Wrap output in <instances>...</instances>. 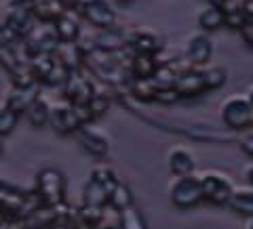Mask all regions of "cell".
<instances>
[{
  "label": "cell",
  "instance_id": "obj_1",
  "mask_svg": "<svg viewBox=\"0 0 253 229\" xmlns=\"http://www.w3.org/2000/svg\"><path fill=\"white\" fill-rule=\"evenodd\" d=\"M169 200L175 208H194L203 202V183L201 177L184 175L175 177V181L169 187Z\"/></svg>",
  "mask_w": 253,
  "mask_h": 229
},
{
  "label": "cell",
  "instance_id": "obj_2",
  "mask_svg": "<svg viewBox=\"0 0 253 229\" xmlns=\"http://www.w3.org/2000/svg\"><path fill=\"white\" fill-rule=\"evenodd\" d=\"M221 122L228 131H245L249 129L253 122V107L249 103L247 95H232L226 99V103L221 105Z\"/></svg>",
  "mask_w": 253,
  "mask_h": 229
},
{
  "label": "cell",
  "instance_id": "obj_3",
  "mask_svg": "<svg viewBox=\"0 0 253 229\" xmlns=\"http://www.w3.org/2000/svg\"><path fill=\"white\" fill-rule=\"evenodd\" d=\"M36 194L46 206H59L66 200V177L57 168H44L36 177Z\"/></svg>",
  "mask_w": 253,
  "mask_h": 229
},
{
  "label": "cell",
  "instance_id": "obj_4",
  "mask_svg": "<svg viewBox=\"0 0 253 229\" xmlns=\"http://www.w3.org/2000/svg\"><path fill=\"white\" fill-rule=\"evenodd\" d=\"M59 36L57 30H55V23L51 26L49 21H42V26H34L30 34L23 38V46L30 57L34 55H53L55 51L59 49Z\"/></svg>",
  "mask_w": 253,
  "mask_h": 229
},
{
  "label": "cell",
  "instance_id": "obj_5",
  "mask_svg": "<svg viewBox=\"0 0 253 229\" xmlns=\"http://www.w3.org/2000/svg\"><path fill=\"white\" fill-rule=\"evenodd\" d=\"M203 183V200H207L215 206H228V200L232 196V181L221 172H205L201 177Z\"/></svg>",
  "mask_w": 253,
  "mask_h": 229
},
{
  "label": "cell",
  "instance_id": "obj_6",
  "mask_svg": "<svg viewBox=\"0 0 253 229\" xmlns=\"http://www.w3.org/2000/svg\"><path fill=\"white\" fill-rule=\"evenodd\" d=\"M81 15L95 28H114L116 23V11L112 9V4L108 0H81L78 4Z\"/></svg>",
  "mask_w": 253,
  "mask_h": 229
},
{
  "label": "cell",
  "instance_id": "obj_7",
  "mask_svg": "<svg viewBox=\"0 0 253 229\" xmlns=\"http://www.w3.org/2000/svg\"><path fill=\"white\" fill-rule=\"evenodd\" d=\"M4 23L13 30V34L17 38H26L34 28V11L28 4H13L6 11Z\"/></svg>",
  "mask_w": 253,
  "mask_h": 229
},
{
  "label": "cell",
  "instance_id": "obj_8",
  "mask_svg": "<svg viewBox=\"0 0 253 229\" xmlns=\"http://www.w3.org/2000/svg\"><path fill=\"white\" fill-rule=\"evenodd\" d=\"M63 89H66V97L72 101V105H84L89 103L91 97H93V84L86 80V78L76 72V69H70L68 74V80L63 84Z\"/></svg>",
  "mask_w": 253,
  "mask_h": 229
},
{
  "label": "cell",
  "instance_id": "obj_9",
  "mask_svg": "<svg viewBox=\"0 0 253 229\" xmlns=\"http://www.w3.org/2000/svg\"><path fill=\"white\" fill-rule=\"evenodd\" d=\"M38 93H41L38 80L30 82V84H15V89L9 93V97H6V105L15 109L17 114L28 112V107L38 99Z\"/></svg>",
  "mask_w": 253,
  "mask_h": 229
},
{
  "label": "cell",
  "instance_id": "obj_10",
  "mask_svg": "<svg viewBox=\"0 0 253 229\" xmlns=\"http://www.w3.org/2000/svg\"><path fill=\"white\" fill-rule=\"evenodd\" d=\"M175 91L179 93V97H196L205 93L207 84H205L203 69H181L175 80Z\"/></svg>",
  "mask_w": 253,
  "mask_h": 229
},
{
  "label": "cell",
  "instance_id": "obj_11",
  "mask_svg": "<svg viewBox=\"0 0 253 229\" xmlns=\"http://www.w3.org/2000/svg\"><path fill=\"white\" fill-rule=\"evenodd\" d=\"M49 122L55 131L59 132H76L83 126L81 118L76 116L74 105H55L51 107V118Z\"/></svg>",
  "mask_w": 253,
  "mask_h": 229
},
{
  "label": "cell",
  "instance_id": "obj_12",
  "mask_svg": "<svg viewBox=\"0 0 253 229\" xmlns=\"http://www.w3.org/2000/svg\"><path fill=\"white\" fill-rule=\"evenodd\" d=\"M213 55V42L207 34H194L186 44V57L194 65H205Z\"/></svg>",
  "mask_w": 253,
  "mask_h": 229
},
{
  "label": "cell",
  "instance_id": "obj_13",
  "mask_svg": "<svg viewBox=\"0 0 253 229\" xmlns=\"http://www.w3.org/2000/svg\"><path fill=\"white\" fill-rule=\"evenodd\" d=\"M126 44L131 46L135 53H148V55H156L163 49V38L156 32L150 30H137L126 38Z\"/></svg>",
  "mask_w": 253,
  "mask_h": 229
},
{
  "label": "cell",
  "instance_id": "obj_14",
  "mask_svg": "<svg viewBox=\"0 0 253 229\" xmlns=\"http://www.w3.org/2000/svg\"><path fill=\"white\" fill-rule=\"evenodd\" d=\"M78 141H81V145L89 152L91 156L95 158H106L108 156V139L101 135L99 131H95V129H78Z\"/></svg>",
  "mask_w": 253,
  "mask_h": 229
},
{
  "label": "cell",
  "instance_id": "obj_15",
  "mask_svg": "<svg viewBox=\"0 0 253 229\" xmlns=\"http://www.w3.org/2000/svg\"><path fill=\"white\" fill-rule=\"evenodd\" d=\"M169 172L173 177H184V175H192L194 172V156L188 152L186 147H173L169 152Z\"/></svg>",
  "mask_w": 253,
  "mask_h": 229
},
{
  "label": "cell",
  "instance_id": "obj_16",
  "mask_svg": "<svg viewBox=\"0 0 253 229\" xmlns=\"http://www.w3.org/2000/svg\"><path fill=\"white\" fill-rule=\"evenodd\" d=\"M228 206H230L236 215L241 217H253V187H234L232 196L228 200Z\"/></svg>",
  "mask_w": 253,
  "mask_h": 229
},
{
  "label": "cell",
  "instance_id": "obj_17",
  "mask_svg": "<svg viewBox=\"0 0 253 229\" xmlns=\"http://www.w3.org/2000/svg\"><path fill=\"white\" fill-rule=\"evenodd\" d=\"M93 42H95V49L108 51V53H116V51H121L123 46L126 44V38H125L123 32H116L114 28H106V30H101L99 34L93 38Z\"/></svg>",
  "mask_w": 253,
  "mask_h": 229
},
{
  "label": "cell",
  "instance_id": "obj_18",
  "mask_svg": "<svg viewBox=\"0 0 253 229\" xmlns=\"http://www.w3.org/2000/svg\"><path fill=\"white\" fill-rule=\"evenodd\" d=\"M110 192L106 185H101L99 181L89 177V181L83 187V204H91V206H108Z\"/></svg>",
  "mask_w": 253,
  "mask_h": 229
},
{
  "label": "cell",
  "instance_id": "obj_19",
  "mask_svg": "<svg viewBox=\"0 0 253 229\" xmlns=\"http://www.w3.org/2000/svg\"><path fill=\"white\" fill-rule=\"evenodd\" d=\"M55 30L61 42H76V38L81 36V21L72 13H63L61 17L55 19Z\"/></svg>",
  "mask_w": 253,
  "mask_h": 229
},
{
  "label": "cell",
  "instance_id": "obj_20",
  "mask_svg": "<svg viewBox=\"0 0 253 229\" xmlns=\"http://www.w3.org/2000/svg\"><path fill=\"white\" fill-rule=\"evenodd\" d=\"M32 11H34L36 19L51 23L66 13V6H63L61 0H34L32 2Z\"/></svg>",
  "mask_w": 253,
  "mask_h": 229
},
{
  "label": "cell",
  "instance_id": "obj_21",
  "mask_svg": "<svg viewBox=\"0 0 253 229\" xmlns=\"http://www.w3.org/2000/svg\"><path fill=\"white\" fill-rule=\"evenodd\" d=\"M156 59L154 55L148 53H135L131 59V72L135 78H152L156 72Z\"/></svg>",
  "mask_w": 253,
  "mask_h": 229
},
{
  "label": "cell",
  "instance_id": "obj_22",
  "mask_svg": "<svg viewBox=\"0 0 253 229\" xmlns=\"http://www.w3.org/2000/svg\"><path fill=\"white\" fill-rule=\"evenodd\" d=\"M224 17L226 13L221 6H215V4H209L199 13V26L205 30V32H213L224 26Z\"/></svg>",
  "mask_w": 253,
  "mask_h": 229
},
{
  "label": "cell",
  "instance_id": "obj_23",
  "mask_svg": "<svg viewBox=\"0 0 253 229\" xmlns=\"http://www.w3.org/2000/svg\"><path fill=\"white\" fill-rule=\"evenodd\" d=\"M118 229H148L146 219L139 212V208H135V204L121 210V215H118Z\"/></svg>",
  "mask_w": 253,
  "mask_h": 229
},
{
  "label": "cell",
  "instance_id": "obj_24",
  "mask_svg": "<svg viewBox=\"0 0 253 229\" xmlns=\"http://www.w3.org/2000/svg\"><path fill=\"white\" fill-rule=\"evenodd\" d=\"M108 204L112 208H116V210H123V208H126V206H131L133 204V194H131V189L126 187L125 183H118L112 187V192H110V200H108Z\"/></svg>",
  "mask_w": 253,
  "mask_h": 229
},
{
  "label": "cell",
  "instance_id": "obj_25",
  "mask_svg": "<svg viewBox=\"0 0 253 229\" xmlns=\"http://www.w3.org/2000/svg\"><path fill=\"white\" fill-rule=\"evenodd\" d=\"M28 118L34 126H44L51 118V107L46 105V101H42L41 97H38L34 103L28 107Z\"/></svg>",
  "mask_w": 253,
  "mask_h": 229
},
{
  "label": "cell",
  "instance_id": "obj_26",
  "mask_svg": "<svg viewBox=\"0 0 253 229\" xmlns=\"http://www.w3.org/2000/svg\"><path fill=\"white\" fill-rule=\"evenodd\" d=\"M17 120H19V114L4 103L2 107H0V135L4 137V135H9V132H13Z\"/></svg>",
  "mask_w": 253,
  "mask_h": 229
},
{
  "label": "cell",
  "instance_id": "obj_27",
  "mask_svg": "<svg viewBox=\"0 0 253 229\" xmlns=\"http://www.w3.org/2000/svg\"><path fill=\"white\" fill-rule=\"evenodd\" d=\"M203 74H205V84H207V91L219 89V86H224V82H226V69H221V67L203 69Z\"/></svg>",
  "mask_w": 253,
  "mask_h": 229
},
{
  "label": "cell",
  "instance_id": "obj_28",
  "mask_svg": "<svg viewBox=\"0 0 253 229\" xmlns=\"http://www.w3.org/2000/svg\"><path fill=\"white\" fill-rule=\"evenodd\" d=\"M91 177L95 181H99L101 185H106L108 192H112V187L118 183V177L114 175V170L112 168H106V166H97V168L91 172Z\"/></svg>",
  "mask_w": 253,
  "mask_h": 229
},
{
  "label": "cell",
  "instance_id": "obj_29",
  "mask_svg": "<svg viewBox=\"0 0 253 229\" xmlns=\"http://www.w3.org/2000/svg\"><path fill=\"white\" fill-rule=\"evenodd\" d=\"M226 17H224V26H228L230 30H241L243 23L247 21V15L243 13V9H234V11H224Z\"/></svg>",
  "mask_w": 253,
  "mask_h": 229
},
{
  "label": "cell",
  "instance_id": "obj_30",
  "mask_svg": "<svg viewBox=\"0 0 253 229\" xmlns=\"http://www.w3.org/2000/svg\"><path fill=\"white\" fill-rule=\"evenodd\" d=\"M177 99H179V93L175 91V86L156 89V93H154V101H158V103H175Z\"/></svg>",
  "mask_w": 253,
  "mask_h": 229
},
{
  "label": "cell",
  "instance_id": "obj_31",
  "mask_svg": "<svg viewBox=\"0 0 253 229\" xmlns=\"http://www.w3.org/2000/svg\"><path fill=\"white\" fill-rule=\"evenodd\" d=\"M86 105H89L91 114H93V118H95V116L104 114L106 109H108V99H106V97H99V95H93L91 101H89V103H86Z\"/></svg>",
  "mask_w": 253,
  "mask_h": 229
},
{
  "label": "cell",
  "instance_id": "obj_32",
  "mask_svg": "<svg viewBox=\"0 0 253 229\" xmlns=\"http://www.w3.org/2000/svg\"><path fill=\"white\" fill-rule=\"evenodd\" d=\"M15 40H17V36H15V34H13V30L2 21V23H0V46L15 44Z\"/></svg>",
  "mask_w": 253,
  "mask_h": 229
},
{
  "label": "cell",
  "instance_id": "obj_33",
  "mask_svg": "<svg viewBox=\"0 0 253 229\" xmlns=\"http://www.w3.org/2000/svg\"><path fill=\"white\" fill-rule=\"evenodd\" d=\"M239 32H241V38L245 40V44L253 46V17L245 21V23H243V28H241Z\"/></svg>",
  "mask_w": 253,
  "mask_h": 229
},
{
  "label": "cell",
  "instance_id": "obj_34",
  "mask_svg": "<svg viewBox=\"0 0 253 229\" xmlns=\"http://www.w3.org/2000/svg\"><path fill=\"white\" fill-rule=\"evenodd\" d=\"M239 145H241V149H243V152L247 154L249 158H253V131H251V132H247V135H243V137H241Z\"/></svg>",
  "mask_w": 253,
  "mask_h": 229
},
{
  "label": "cell",
  "instance_id": "obj_35",
  "mask_svg": "<svg viewBox=\"0 0 253 229\" xmlns=\"http://www.w3.org/2000/svg\"><path fill=\"white\" fill-rule=\"evenodd\" d=\"M245 179H247V183L253 187V164H249V166L245 168Z\"/></svg>",
  "mask_w": 253,
  "mask_h": 229
},
{
  "label": "cell",
  "instance_id": "obj_36",
  "mask_svg": "<svg viewBox=\"0 0 253 229\" xmlns=\"http://www.w3.org/2000/svg\"><path fill=\"white\" fill-rule=\"evenodd\" d=\"M247 99H249V103L253 107V86H249V91H247Z\"/></svg>",
  "mask_w": 253,
  "mask_h": 229
},
{
  "label": "cell",
  "instance_id": "obj_37",
  "mask_svg": "<svg viewBox=\"0 0 253 229\" xmlns=\"http://www.w3.org/2000/svg\"><path fill=\"white\" fill-rule=\"evenodd\" d=\"M4 152V141H2V135H0V154Z\"/></svg>",
  "mask_w": 253,
  "mask_h": 229
},
{
  "label": "cell",
  "instance_id": "obj_38",
  "mask_svg": "<svg viewBox=\"0 0 253 229\" xmlns=\"http://www.w3.org/2000/svg\"><path fill=\"white\" fill-rule=\"evenodd\" d=\"M247 229H253V217L249 219V223H247Z\"/></svg>",
  "mask_w": 253,
  "mask_h": 229
},
{
  "label": "cell",
  "instance_id": "obj_39",
  "mask_svg": "<svg viewBox=\"0 0 253 229\" xmlns=\"http://www.w3.org/2000/svg\"><path fill=\"white\" fill-rule=\"evenodd\" d=\"M61 2H63V4H68V2H72V0H61Z\"/></svg>",
  "mask_w": 253,
  "mask_h": 229
},
{
  "label": "cell",
  "instance_id": "obj_40",
  "mask_svg": "<svg viewBox=\"0 0 253 229\" xmlns=\"http://www.w3.org/2000/svg\"><path fill=\"white\" fill-rule=\"evenodd\" d=\"M251 126H253V122H251Z\"/></svg>",
  "mask_w": 253,
  "mask_h": 229
}]
</instances>
